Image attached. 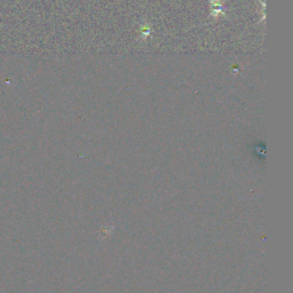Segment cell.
Listing matches in <instances>:
<instances>
[{"mask_svg": "<svg viewBox=\"0 0 293 293\" xmlns=\"http://www.w3.org/2000/svg\"><path fill=\"white\" fill-rule=\"evenodd\" d=\"M211 12H210V19L218 20L221 16H227V11L222 0H209Z\"/></svg>", "mask_w": 293, "mask_h": 293, "instance_id": "1", "label": "cell"}, {"mask_svg": "<svg viewBox=\"0 0 293 293\" xmlns=\"http://www.w3.org/2000/svg\"><path fill=\"white\" fill-rule=\"evenodd\" d=\"M152 36V27H150V24L148 22H143L140 26V37L139 39L140 40H145L149 39V37Z\"/></svg>", "mask_w": 293, "mask_h": 293, "instance_id": "2", "label": "cell"}]
</instances>
